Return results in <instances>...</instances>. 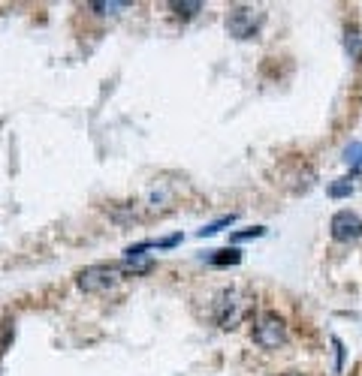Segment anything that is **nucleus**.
Returning <instances> with one entry per match:
<instances>
[{
  "label": "nucleus",
  "mask_w": 362,
  "mask_h": 376,
  "mask_svg": "<svg viewBox=\"0 0 362 376\" xmlns=\"http://www.w3.org/2000/svg\"><path fill=\"white\" fill-rule=\"evenodd\" d=\"M251 310V298L248 295H242L238 289H224V292H218V298H215V322L220 325V328H236L238 322L248 316Z\"/></svg>",
  "instance_id": "obj_1"
},
{
  "label": "nucleus",
  "mask_w": 362,
  "mask_h": 376,
  "mask_svg": "<svg viewBox=\"0 0 362 376\" xmlns=\"http://www.w3.org/2000/svg\"><path fill=\"white\" fill-rule=\"evenodd\" d=\"M121 274H124V268H121V265L97 262V265H88V268H82V271L76 274V286H79L82 292H88V295H97V292L112 289L115 283L121 280Z\"/></svg>",
  "instance_id": "obj_2"
},
{
  "label": "nucleus",
  "mask_w": 362,
  "mask_h": 376,
  "mask_svg": "<svg viewBox=\"0 0 362 376\" xmlns=\"http://www.w3.org/2000/svg\"><path fill=\"white\" fill-rule=\"evenodd\" d=\"M254 344L263 349H278L287 344V322L278 313H260L254 322Z\"/></svg>",
  "instance_id": "obj_3"
},
{
  "label": "nucleus",
  "mask_w": 362,
  "mask_h": 376,
  "mask_svg": "<svg viewBox=\"0 0 362 376\" xmlns=\"http://www.w3.org/2000/svg\"><path fill=\"white\" fill-rule=\"evenodd\" d=\"M260 24H263V12L260 10H254V6H242V3L229 6V12H227V30H229V37L251 39V37H257Z\"/></svg>",
  "instance_id": "obj_4"
},
{
  "label": "nucleus",
  "mask_w": 362,
  "mask_h": 376,
  "mask_svg": "<svg viewBox=\"0 0 362 376\" xmlns=\"http://www.w3.org/2000/svg\"><path fill=\"white\" fill-rule=\"evenodd\" d=\"M329 235L339 244H350V241L362 238V217L356 211H339L329 220Z\"/></svg>",
  "instance_id": "obj_5"
},
{
  "label": "nucleus",
  "mask_w": 362,
  "mask_h": 376,
  "mask_svg": "<svg viewBox=\"0 0 362 376\" xmlns=\"http://www.w3.org/2000/svg\"><path fill=\"white\" fill-rule=\"evenodd\" d=\"M90 10L106 19V15H118V12L130 10V3H127V0H109V3H106V0H94V3H90Z\"/></svg>",
  "instance_id": "obj_6"
},
{
  "label": "nucleus",
  "mask_w": 362,
  "mask_h": 376,
  "mask_svg": "<svg viewBox=\"0 0 362 376\" xmlns=\"http://www.w3.org/2000/svg\"><path fill=\"white\" fill-rule=\"evenodd\" d=\"M209 262L218 265V268H227V265L242 262V253H238L236 247H224V250H215V256H209Z\"/></svg>",
  "instance_id": "obj_7"
},
{
  "label": "nucleus",
  "mask_w": 362,
  "mask_h": 376,
  "mask_svg": "<svg viewBox=\"0 0 362 376\" xmlns=\"http://www.w3.org/2000/svg\"><path fill=\"white\" fill-rule=\"evenodd\" d=\"M169 10L175 15H181V19H193L196 12H202V3L200 0H172Z\"/></svg>",
  "instance_id": "obj_8"
},
{
  "label": "nucleus",
  "mask_w": 362,
  "mask_h": 376,
  "mask_svg": "<svg viewBox=\"0 0 362 376\" xmlns=\"http://www.w3.org/2000/svg\"><path fill=\"white\" fill-rule=\"evenodd\" d=\"M236 223V214H227V217H220V220H215V223H209V226H202L196 235L200 238H209V235H218L220 229H227V226H233Z\"/></svg>",
  "instance_id": "obj_9"
},
{
  "label": "nucleus",
  "mask_w": 362,
  "mask_h": 376,
  "mask_svg": "<svg viewBox=\"0 0 362 376\" xmlns=\"http://www.w3.org/2000/svg\"><path fill=\"white\" fill-rule=\"evenodd\" d=\"M266 235V226H251V229H238L229 235V241L233 244H242V241H251V238H263Z\"/></svg>",
  "instance_id": "obj_10"
},
{
  "label": "nucleus",
  "mask_w": 362,
  "mask_h": 376,
  "mask_svg": "<svg viewBox=\"0 0 362 376\" xmlns=\"http://www.w3.org/2000/svg\"><path fill=\"white\" fill-rule=\"evenodd\" d=\"M350 193H353V181L350 178H339V181L329 184V196L332 199H347Z\"/></svg>",
  "instance_id": "obj_11"
},
{
  "label": "nucleus",
  "mask_w": 362,
  "mask_h": 376,
  "mask_svg": "<svg viewBox=\"0 0 362 376\" xmlns=\"http://www.w3.org/2000/svg\"><path fill=\"white\" fill-rule=\"evenodd\" d=\"M344 163L353 166V169H359L362 166V141H353V145L344 148Z\"/></svg>",
  "instance_id": "obj_12"
},
{
  "label": "nucleus",
  "mask_w": 362,
  "mask_h": 376,
  "mask_svg": "<svg viewBox=\"0 0 362 376\" xmlns=\"http://www.w3.org/2000/svg\"><path fill=\"white\" fill-rule=\"evenodd\" d=\"M347 52L353 61H362V33L359 30H347Z\"/></svg>",
  "instance_id": "obj_13"
},
{
  "label": "nucleus",
  "mask_w": 362,
  "mask_h": 376,
  "mask_svg": "<svg viewBox=\"0 0 362 376\" xmlns=\"http://www.w3.org/2000/svg\"><path fill=\"white\" fill-rule=\"evenodd\" d=\"M332 346H335V373H341V367H344V346H341L339 337H332Z\"/></svg>",
  "instance_id": "obj_14"
},
{
  "label": "nucleus",
  "mask_w": 362,
  "mask_h": 376,
  "mask_svg": "<svg viewBox=\"0 0 362 376\" xmlns=\"http://www.w3.org/2000/svg\"><path fill=\"white\" fill-rule=\"evenodd\" d=\"M178 241H181V235H169V238H163V241H158V244H154V247H158V250H166V247H175V244H178Z\"/></svg>",
  "instance_id": "obj_15"
}]
</instances>
